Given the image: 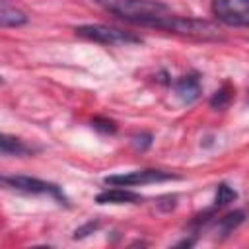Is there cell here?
<instances>
[{
    "label": "cell",
    "mask_w": 249,
    "mask_h": 249,
    "mask_svg": "<svg viewBox=\"0 0 249 249\" xmlns=\"http://www.w3.org/2000/svg\"><path fill=\"white\" fill-rule=\"evenodd\" d=\"M93 2L105 12L134 25L156 27L163 18L171 16V10L160 0H93Z\"/></svg>",
    "instance_id": "obj_1"
},
{
    "label": "cell",
    "mask_w": 249,
    "mask_h": 249,
    "mask_svg": "<svg viewBox=\"0 0 249 249\" xmlns=\"http://www.w3.org/2000/svg\"><path fill=\"white\" fill-rule=\"evenodd\" d=\"M76 35L89 39L93 43H101V45H134V43H142V39L138 35H134L132 31H124V29H117V27H109V25H101V23H88V25H80L76 27Z\"/></svg>",
    "instance_id": "obj_2"
},
{
    "label": "cell",
    "mask_w": 249,
    "mask_h": 249,
    "mask_svg": "<svg viewBox=\"0 0 249 249\" xmlns=\"http://www.w3.org/2000/svg\"><path fill=\"white\" fill-rule=\"evenodd\" d=\"M156 29H163L169 33H179V35H189V37H202V39H210V37H218V29L202 19H193V18H181V16H167L163 18Z\"/></svg>",
    "instance_id": "obj_3"
},
{
    "label": "cell",
    "mask_w": 249,
    "mask_h": 249,
    "mask_svg": "<svg viewBox=\"0 0 249 249\" xmlns=\"http://www.w3.org/2000/svg\"><path fill=\"white\" fill-rule=\"evenodd\" d=\"M2 183L16 191L29 193V195H51L60 204H68V198L64 196L62 189L51 181H43V179L29 177V175H10V177H2Z\"/></svg>",
    "instance_id": "obj_4"
},
{
    "label": "cell",
    "mask_w": 249,
    "mask_h": 249,
    "mask_svg": "<svg viewBox=\"0 0 249 249\" xmlns=\"http://www.w3.org/2000/svg\"><path fill=\"white\" fill-rule=\"evenodd\" d=\"M214 16L233 27H249V0H214Z\"/></svg>",
    "instance_id": "obj_5"
},
{
    "label": "cell",
    "mask_w": 249,
    "mask_h": 249,
    "mask_svg": "<svg viewBox=\"0 0 249 249\" xmlns=\"http://www.w3.org/2000/svg\"><path fill=\"white\" fill-rule=\"evenodd\" d=\"M169 179H177V175L169 171H161V169H138V171L121 173V175H107L103 181L105 185H113V187H136V185L160 183V181H169Z\"/></svg>",
    "instance_id": "obj_6"
},
{
    "label": "cell",
    "mask_w": 249,
    "mask_h": 249,
    "mask_svg": "<svg viewBox=\"0 0 249 249\" xmlns=\"http://www.w3.org/2000/svg\"><path fill=\"white\" fill-rule=\"evenodd\" d=\"M173 88H175L177 97L183 103H193L200 95V80H198L196 74H187V76L177 78L175 84H173Z\"/></svg>",
    "instance_id": "obj_7"
},
{
    "label": "cell",
    "mask_w": 249,
    "mask_h": 249,
    "mask_svg": "<svg viewBox=\"0 0 249 249\" xmlns=\"http://www.w3.org/2000/svg\"><path fill=\"white\" fill-rule=\"evenodd\" d=\"M95 200L99 204H132V202H140L142 196L138 193H132L128 189H121V187H113L107 189L103 193H99L95 196Z\"/></svg>",
    "instance_id": "obj_8"
},
{
    "label": "cell",
    "mask_w": 249,
    "mask_h": 249,
    "mask_svg": "<svg viewBox=\"0 0 249 249\" xmlns=\"http://www.w3.org/2000/svg\"><path fill=\"white\" fill-rule=\"evenodd\" d=\"M0 150H2L4 156H27V154L33 152L19 138H14L10 134H2V138H0Z\"/></svg>",
    "instance_id": "obj_9"
},
{
    "label": "cell",
    "mask_w": 249,
    "mask_h": 249,
    "mask_svg": "<svg viewBox=\"0 0 249 249\" xmlns=\"http://www.w3.org/2000/svg\"><path fill=\"white\" fill-rule=\"evenodd\" d=\"M27 21V16L16 8H10L6 2L2 4V12H0V23L4 27H16V25H21Z\"/></svg>",
    "instance_id": "obj_10"
},
{
    "label": "cell",
    "mask_w": 249,
    "mask_h": 249,
    "mask_svg": "<svg viewBox=\"0 0 249 249\" xmlns=\"http://www.w3.org/2000/svg\"><path fill=\"white\" fill-rule=\"evenodd\" d=\"M245 220V212L243 210H235V212H230V214H226V216H222L220 220H218V231L222 233V235H228V233H231L241 222Z\"/></svg>",
    "instance_id": "obj_11"
},
{
    "label": "cell",
    "mask_w": 249,
    "mask_h": 249,
    "mask_svg": "<svg viewBox=\"0 0 249 249\" xmlns=\"http://www.w3.org/2000/svg\"><path fill=\"white\" fill-rule=\"evenodd\" d=\"M231 97H233V88H231L230 84H224V86L210 97V105H212L214 109H226V107L230 105Z\"/></svg>",
    "instance_id": "obj_12"
},
{
    "label": "cell",
    "mask_w": 249,
    "mask_h": 249,
    "mask_svg": "<svg viewBox=\"0 0 249 249\" xmlns=\"http://www.w3.org/2000/svg\"><path fill=\"white\" fill-rule=\"evenodd\" d=\"M235 198H237V193L231 187H228L226 183H220L218 185V189H216V200H214L216 206H226V204L233 202Z\"/></svg>",
    "instance_id": "obj_13"
},
{
    "label": "cell",
    "mask_w": 249,
    "mask_h": 249,
    "mask_svg": "<svg viewBox=\"0 0 249 249\" xmlns=\"http://www.w3.org/2000/svg\"><path fill=\"white\" fill-rule=\"evenodd\" d=\"M91 124H93V128H97V130H103V132H115L117 130V126H115V123L113 121H109V119H93L91 121Z\"/></svg>",
    "instance_id": "obj_14"
},
{
    "label": "cell",
    "mask_w": 249,
    "mask_h": 249,
    "mask_svg": "<svg viewBox=\"0 0 249 249\" xmlns=\"http://www.w3.org/2000/svg\"><path fill=\"white\" fill-rule=\"evenodd\" d=\"M95 228H97V222H88L86 226H82V228H78V230L74 231V239H80V237H84V235L91 233Z\"/></svg>",
    "instance_id": "obj_15"
},
{
    "label": "cell",
    "mask_w": 249,
    "mask_h": 249,
    "mask_svg": "<svg viewBox=\"0 0 249 249\" xmlns=\"http://www.w3.org/2000/svg\"><path fill=\"white\" fill-rule=\"evenodd\" d=\"M150 144H152V136H150V134H140V136H134V146H136L138 150H146Z\"/></svg>",
    "instance_id": "obj_16"
}]
</instances>
